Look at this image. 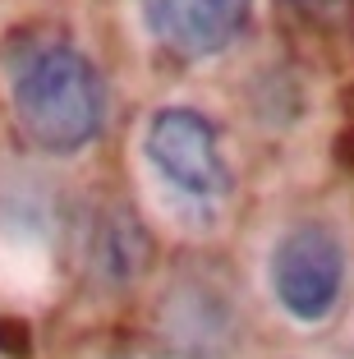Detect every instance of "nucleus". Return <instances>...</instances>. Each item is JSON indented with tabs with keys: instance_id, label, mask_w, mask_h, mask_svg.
Returning a JSON list of instances; mask_svg holds the SVG:
<instances>
[{
	"instance_id": "nucleus-2",
	"label": "nucleus",
	"mask_w": 354,
	"mask_h": 359,
	"mask_svg": "<svg viewBox=\"0 0 354 359\" xmlns=\"http://www.w3.org/2000/svg\"><path fill=\"white\" fill-rule=\"evenodd\" d=\"M267 281L285 318L318 327L345 295V249L327 226H290L267 258Z\"/></svg>"
},
{
	"instance_id": "nucleus-3",
	"label": "nucleus",
	"mask_w": 354,
	"mask_h": 359,
	"mask_svg": "<svg viewBox=\"0 0 354 359\" xmlns=\"http://www.w3.org/2000/svg\"><path fill=\"white\" fill-rule=\"evenodd\" d=\"M143 152L156 175L189 203H221L235 184L212 120L189 106H166L147 120Z\"/></svg>"
},
{
	"instance_id": "nucleus-4",
	"label": "nucleus",
	"mask_w": 354,
	"mask_h": 359,
	"mask_svg": "<svg viewBox=\"0 0 354 359\" xmlns=\"http://www.w3.org/2000/svg\"><path fill=\"white\" fill-rule=\"evenodd\" d=\"M253 0H152V32L184 60H207L244 32Z\"/></svg>"
},
{
	"instance_id": "nucleus-1",
	"label": "nucleus",
	"mask_w": 354,
	"mask_h": 359,
	"mask_svg": "<svg viewBox=\"0 0 354 359\" xmlns=\"http://www.w3.org/2000/svg\"><path fill=\"white\" fill-rule=\"evenodd\" d=\"M10 97L19 125L46 152H83L106 125V83L97 65L60 37H37L10 51Z\"/></svg>"
},
{
	"instance_id": "nucleus-5",
	"label": "nucleus",
	"mask_w": 354,
	"mask_h": 359,
	"mask_svg": "<svg viewBox=\"0 0 354 359\" xmlns=\"http://www.w3.org/2000/svg\"><path fill=\"white\" fill-rule=\"evenodd\" d=\"M294 10H304V14H336L345 5V0H290Z\"/></svg>"
}]
</instances>
